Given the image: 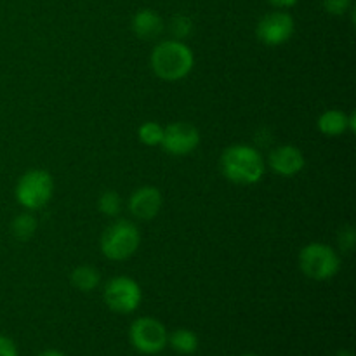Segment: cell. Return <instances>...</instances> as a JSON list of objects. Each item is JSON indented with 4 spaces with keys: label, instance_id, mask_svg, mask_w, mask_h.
<instances>
[{
    "label": "cell",
    "instance_id": "1",
    "mask_svg": "<svg viewBox=\"0 0 356 356\" xmlns=\"http://www.w3.org/2000/svg\"><path fill=\"white\" fill-rule=\"evenodd\" d=\"M149 65L153 73L163 82H179L193 70L195 54L186 42L167 38L155 45Z\"/></svg>",
    "mask_w": 356,
    "mask_h": 356
},
{
    "label": "cell",
    "instance_id": "2",
    "mask_svg": "<svg viewBox=\"0 0 356 356\" xmlns=\"http://www.w3.org/2000/svg\"><path fill=\"white\" fill-rule=\"evenodd\" d=\"M266 162L259 149L250 145H232L221 155V172L228 181L250 186L263 179Z\"/></svg>",
    "mask_w": 356,
    "mask_h": 356
},
{
    "label": "cell",
    "instance_id": "3",
    "mask_svg": "<svg viewBox=\"0 0 356 356\" xmlns=\"http://www.w3.org/2000/svg\"><path fill=\"white\" fill-rule=\"evenodd\" d=\"M141 245L139 228L129 219H117L101 235V252L110 261H125Z\"/></svg>",
    "mask_w": 356,
    "mask_h": 356
},
{
    "label": "cell",
    "instance_id": "4",
    "mask_svg": "<svg viewBox=\"0 0 356 356\" xmlns=\"http://www.w3.org/2000/svg\"><path fill=\"white\" fill-rule=\"evenodd\" d=\"M299 268L312 280L325 282L336 277L341 270V257L334 247L323 242H312L299 252Z\"/></svg>",
    "mask_w": 356,
    "mask_h": 356
},
{
    "label": "cell",
    "instance_id": "5",
    "mask_svg": "<svg viewBox=\"0 0 356 356\" xmlns=\"http://www.w3.org/2000/svg\"><path fill=\"white\" fill-rule=\"evenodd\" d=\"M54 179L44 169H31L19 177L16 184V200L26 211H40L51 202Z\"/></svg>",
    "mask_w": 356,
    "mask_h": 356
},
{
    "label": "cell",
    "instance_id": "6",
    "mask_svg": "<svg viewBox=\"0 0 356 356\" xmlns=\"http://www.w3.org/2000/svg\"><path fill=\"white\" fill-rule=\"evenodd\" d=\"M104 302L115 313L129 315L139 308L143 301V291L138 282L131 277H113L108 280L103 291Z\"/></svg>",
    "mask_w": 356,
    "mask_h": 356
},
{
    "label": "cell",
    "instance_id": "7",
    "mask_svg": "<svg viewBox=\"0 0 356 356\" xmlns=\"http://www.w3.org/2000/svg\"><path fill=\"white\" fill-rule=\"evenodd\" d=\"M165 325L153 316H141L134 320L129 329V339L131 344L143 355H156L167 346Z\"/></svg>",
    "mask_w": 356,
    "mask_h": 356
},
{
    "label": "cell",
    "instance_id": "8",
    "mask_svg": "<svg viewBox=\"0 0 356 356\" xmlns=\"http://www.w3.org/2000/svg\"><path fill=\"white\" fill-rule=\"evenodd\" d=\"M296 30L294 17L285 10H273L264 14L256 26V37L261 44L277 47L287 44Z\"/></svg>",
    "mask_w": 356,
    "mask_h": 356
},
{
    "label": "cell",
    "instance_id": "9",
    "mask_svg": "<svg viewBox=\"0 0 356 356\" xmlns=\"http://www.w3.org/2000/svg\"><path fill=\"white\" fill-rule=\"evenodd\" d=\"M200 145V132L190 122H172L163 127V138L160 146L169 155L186 156Z\"/></svg>",
    "mask_w": 356,
    "mask_h": 356
},
{
    "label": "cell",
    "instance_id": "10",
    "mask_svg": "<svg viewBox=\"0 0 356 356\" xmlns=\"http://www.w3.org/2000/svg\"><path fill=\"white\" fill-rule=\"evenodd\" d=\"M163 205L162 191L156 186L146 184V186L138 188L129 198V212L134 216L138 221H153L160 214Z\"/></svg>",
    "mask_w": 356,
    "mask_h": 356
},
{
    "label": "cell",
    "instance_id": "11",
    "mask_svg": "<svg viewBox=\"0 0 356 356\" xmlns=\"http://www.w3.org/2000/svg\"><path fill=\"white\" fill-rule=\"evenodd\" d=\"M268 165L282 177H292L301 172L306 165L305 153L294 145L277 146L268 156Z\"/></svg>",
    "mask_w": 356,
    "mask_h": 356
},
{
    "label": "cell",
    "instance_id": "12",
    "mask_svg": "<svg viewBox=\"0 0 356 356\" xmlns=\"http://www.w3.org/2000/svg\"><path fill=\"white\" fill-rule=\"evenodd\" d=\"M355 113H346L343 110H327L316 120V127L327 138H337L346 134L348 131L355 132L356 129Z\"/></svg>",
    "mask_w": 356,
    "mask_h": 356
},
{
    "label": "cell",
    "instance_id": "13",
    "mask_svg": "<svg viewBox=\"0 0 356 356\" xmlns=\"http://www.w3.org/2000/svg\"><path fill=\"white\" fill-rule=\"evenodd\" d=\"M132 31L141 40H155L162 35L165 23L162 16L153 9H141L132 17Z\"/></svg>",
    "mask_w": 356,
    "mask_h": 356
},
{
    "label": "cell",
    "instance_id": "14",
    "mask_svg": "<svg viewBox=\"0 0 356 356\" xmlns=\"http://www.w3.org/2000/svg\"><path fill=\"white\" fill-rule=\"evenodd\" d=\"M70 282H72L73 287L80 292H90L94 289L99 287L101 284V273L99 270H96L94 266H83L75 268L70 275Z\"/></svg>",
    "mask_w": 356,
    "mask_h": 356
},
{
    "label": "cell",
    "instance_id": "15",
    "mask_svg": "<svg viewBox=\"0 0 356 356\" xmlns=\"http://www.w3.org/2000/svg\"><path fill=\"white\" fill-rule=\"evenodd\" d=\"M167 344L181 355H193L198 350V336L190 329H177L169 334Z\"/></svg>",
    "mask_w": 356,
    "mask_h": 356
},
{
    "label": "cell",
    "instance_id": "16",
    "mask_svg": "<svg viewBox=\"0 0 356 356\" xmlns=\"http://www.w3.org/2000/svg\"><path fill=\"white\" fill-rule=\"evenodd\" d=\"M37 218L31 214L30 211L23 212V214H17L16 218L10 222V229H13V235L16 236L17 240H30L31 236L37 232Z\"/></svg>",
    "mask_w": 356,
    "mask_h": 356
},
{
    "label": "cell",
    "instance_id": "17",
    "mask_svg": "<svg viewBox=\"0 0 356 356\" xmlns=\"http://www.w3.org/2000/svg\"><path fill=\"white\" fill-rule=\"evenodd\" d=\"M97 209H99L101 214L108 216V218H117L122 211L120 195L113 190L103 191L97 198Z\"/></svg>",
    "mask_w": 356,
    "mask_h": 356
},
{
    "label": "cell",
    "instance_id": "18",
    "mask_svg": "<svg viewBox=\"0 0 356 356\" xmlns=\"http://www.w3.org/2000/svg\"><path fill=\"white\" fill-rule=\"evenodd\" d=\"M138 138L146 146H160L163 138V127L159 122H145L138 129Z\"/></svg>",
    "mask_w": 356,
    "mask_h": 356
},
{
    "label": "cell",
    "instance_id": "19",
    "mask_svg": "<svg viewBox=\"0 0 356 356\" xmlns=\"http://www.w3.org/2000/svg\"><path fill=\"white\" fill-rule=\"evenodd\" d=\"M169 31L172 35V38L184 42V38H188L193 33V21L188 16H184V14H177V16H174L170 19Z\"/></svg>",
    "mask_w": 356,
    "mask_h": 356
},
{
    "label": "cell",
    "instance_id": "20",
    "mask_svg": "<svg viewBox=\"0 0 356 356\" xmlns=\"http://www.w3.org/2000/svg\"><path fill=\"white\" fill-rule=\"evenodd\" d=\"M356 242V229L351 225L343 226L337 233V245L343 252H351Z\"/></svg>",
    "mask_w": 356,
    "mask_h": 356
},
{
    "label": "cell",
    "instance_id": "21",
    "mask_svg": "<svg viewBox=\"0 0 356 356\" xmlns=\"http://www.w3.org/2000/svg\"><path fill=\"white\" fill-rule=\"evenodd\" d=\"M322 6L332 16H343L351 9V0H322Z\"/></svg>",
    "mask_w": 356,
    "mask_h": 356
},
{
    "label": "cell",
    "instance_id": "22",
    "mask_svg": "<svg viewBox=\"0 0 356 356\" xmlns=\"http://www.w3.org/2000/svg\"><path fill=\"white\" fill-rule=\"evenodd\" d=\"M0 356H17L16 344L6 336H0Z\"/></svg>",
    "mask_w": 356,
    "mask_h": 356
},
{
    "label": "cell",
    "instance_id": "23",
    "mask_svg": "<svg viewBox=\"0 0 356 356\" xmlns=\"http://www.w3.org/2000/svg\"><path fill=\"white\" fill-rule=\"evenodd\" d=\"M270 2L273 3L275 7H278V9H287V7L296 6L299 0H270Z\"/></svg>",
    "mask_w": 356,
    "mask_h": 356
},
{
    "label": "cell",
    "instance_id": "24",
    "mask_svg": "<svg viewBox=\"0 0 356 356\" xmlns=\"http://www.w3.org/2000/svg\"><path fill=\"white\" fill-rule=\"evenodd\" d=\"M40 356H65V355L59 353V351H56V350H49V351H44Z\"/></svg>",
    "mask_w": 356,
    "mask_h": 356
},
{
    "label": "cell",
    "instance_id": "25",
    "mask_svg": "<svg viewBox=\"0 0 356 356\" xmlns=\"http://www.w3.org/2000/svg\"><path fill=\"white\" fill-rule=\"evenodd\" d=\"M337 356H353V353H351V351L344 350V351H339V355H337Z\"/></svg>",
    "mask_w": 356,
    "mask_h": 356
},
{
    "label": "cell",
    "instance_id": "26",
    "mask_svg": "<svg viewBox=\"0 0 356 356\" xmlns=\"http://www.w3.org/2000/svg\"><path fill=\"white\" fill-rule=\"evenodd\" d=\"M242 356H256V355H242Z\"/></svg>",
    "mask_w": 356,
    "mask_h": 356
}]
</instances>
